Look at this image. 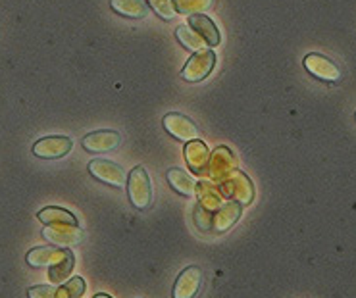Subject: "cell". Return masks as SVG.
Returning a JSON list of instances; mask_svg holds the SVG:
<instances>
[{
	"label": "cell",
	"instance_id": "6da1fadb",
	"mask_svg": "<svg viewBox=\"0 0 356 298\" xmlns=\"http://www.w3.org/2000/svg\"><path fill=\"white\" fill-rule=\"evenodd\" d=\"M127 194L131 204L137 210H149L152 206V185L147 169L143 166H135L127 175Z\"/></svg>",
	"mask_w": 356,
	"mask_h": 298
},
{
	"label": "cell",
	"instance_id": "7a4b0ae2",
	"mask_svg": "<svg viewBox=\"0 0 356 298\" xmlns=\"http://www.w3.org/2000/svg\"><path fill=\"white\" fill-rule=\"evenodd\" d=\"M220 185H222V192L225 197L233 202H239L241 206L245 204H250L252 199H254V187L247 175L239 172L237 167L225 175L224 179H220Z\"/></svg>",
	"mask_w": 356,
	"mask_h": 298
},
{
	"label": "cell",
	"instance_id": "3957f363",
	"mask_svg": "<svg viewBox=\"0 0 356 298\" xmlns=\"http://www.w3.org/2000/svg\"><path fill=\"white\" fill-rule=\"evenodd\" d=\"M216 66V52L212 49L193 52V56L187 60V64L181 69V79L187 83H199L204 81L208 75L212 74Z\"/></svg>",
	"mask_w": 356,
	"mask_h": 298
},
{
	"label": "cell",
	"instance_id": "277c9868",
	"mask_svg": "<svg viewBox=\"0 0 356 298\" xmlns=\"http://www.w3.org/2000/svg\"><path fill=\"white\" fill-rule=\"evenodd\" d=\"M89 174L100 183H106L116 189H124L127 185V175H125L124 167L118 166L116 162L104 160V158H95L89 162Z\"/></svg>",
	"mask_w": 356,
	"mask_h": 298
},
{
	"label": "cell",
	"instance_id": "5b68a950",
	"mask_svg": "<svg viewBox=\"0 0 356 298\" xmlns=\"http://www.w3.org/2000/svg\"><path fill=\"white\" fill-rule=\"evenodd\" d=\"M305 67L308 74H312L316 79L325 81V83H337L343 77L341 67L332 58L318 54V52H310L305 56Z\"/></svg>",
	"mask_w": 356,
	"mask_h": 298
},
{
	"label": "cell",
	"instance_id": "8992f818",
	"mask_svg": "<svg viewBox=\"0 0 356 298\" xmlns=\"http://www.w3.org/2000/svg\"><path fill=\"white\" fill-rule=\"evenodd\" d=\"M162 125L172 137H175L177 141L189 142L195 141V139H200V131L197 124L191 119V117L183 116V114H177V112H172V114H166L164 119H162Z\"/></svg>",
	"mask_w": 356,
	"mask_h": 298
},
{
	"label": "cell",
	"instance_id": "52a82bcc",
	"mask_svg": "<svg viewBox=\"0 0 356 298\" xmlns=\"http://www.w3.org/2000/svg\"><path fill=\"white\" fill-rule=\"evenodd\" d=\"M74 147V141L64 135H52V137H42L33 144V154L42 160H58L70 154Z\"/></svg>",
	"mask_w": 356,
	"mask_h": 298
},
{
	"label": "cell",
	"instance_id": "ba28073f",
	"mask_svg": "<svg viewBox=\"0 0 356 298\" xmlns=\"http://www.w3.org/2000/svg\"><path fill=\"white\" fill-rule=\"evenodd\" d=\"M202 279H204V275L200 272V267H197V265L185 267L181 274L177 275V279H175L172 297L197 298V295H199L200 289H202Z\"/></svg>",
	"mask_w": 356,
	"mask_h": 298
},
{
	"label": "cell",
	"instance_id": "9c48e42d",
	"mask_svg": "<svg viewBox=\"0 0 356 298\" xmlns=\"http://www.w3.org/2000/svg\"><path fill=\"white\" fill-rule=\"evenodd\" d=\"M42 237L50 240L52 245H56V247L67 249V247H74V245L83 240V231L79 229L77 224H52L44 227Z\"/></svg>",
	"mask_w": 356,
	"mask_h": 298
},
{
	"label": "cell",
	"instance_id": "30bf717a",
	"mask_svg": "<svg viewBox=\"0 0 356 298\" xmlns=\"http://www.w3.org/2000/svg\"><path fill=\"white\" fill-rule=\"evenodd\" d=\"M83 149L92 154H104V152H112L122 144V135L112 129H100V131H92L85 135Z\"/></svg>",
	"mask_w": 356,
	"mask_h": 298
},
{
	"label": "cell",
	"instance_id": "8fae6325",
	"mask_svg": "<svg viewBox=\"0 0 356 298\" xmlns=\"http://www.w3.org/2000/svg\"><path fill=\"white\" fill-rule=\"evenodd\" d=\"M235 167H237V158H235V154L227 147H218L212 152L210 162H208V172H210V175L214 177L216 181L224 179L225 175L233 172Z\"/></svg>",
	"mask_w": 356,
	"mask_h": 298
},
{
	"label": "cell",
	"instance_id": "7c38bea8",
	"mask_svg": "<svg viewBox=\"0 0 356 298\" xmlns=\"http://www.w3.org/2000/svg\"><path fill=\"white\" fill-rule=\"evenodd\" d=\"M70 249H54V247H37V249L27 252V264L31 267H50V265L58 264L60 260L67 256Z\"/></svg>",
	"mask_w": 356,
	"mask_h": 298
},
{
	"label": "cell",
	"instance_id": "4fadbf2b",
	"mask_svg": "<svg viewBox=\"0 0 356 298\" xmlns=\"http://www.w3.org/2000/svg\"><path fill=\"white\" fill-rule=\"evenodd\" d=\"M185 160L189 164L191 172H195L197 175L207 174L208 162H210L208 147L202 141H199V139L189 141L185 144Z\"/></svg>",
	"mask_w": 356,
	"mask_h": 298
},
{
	"label": "cell",
	"instance_id": "5bb4252c",
	"mask_svg": "<svg viewBox=\"0 0 356 298\" xmlns=\"http://www.w3.org/2000/svg\"><path fill=\"white\" fill-rule=\"evenodd\" d=\"M241 214H243V206L239 202H225L214 212V233H225L232 229L233 225L239 222Z\"/></svg>",
	"mask_w": 356,
	"mask_h": 298
},
{
	"label": "cell",
	"instance_id": "9a60e30c",
	"mask_svg": "<svg viewBox=\"0 0 356 298\" xmlns=\"http://www.w3.org/2000/svg\"><path fill=\"white\" fill-rule=\"evenodd\" d=\"M189 27L202 37L207 47H218L220 44V29L212 22V17L204 16V14H193L189 17Z\"/></svg>",
	"mask_w": 356,
	"mask_h": 298
},
{
	"label": "cell",
	"instance_id": "2e32d148",
	"mask_svg": "<svg viewBox=\"0 0 356 298\" xmlns=\"http://www.w3.org/2000/svg\"><path fill=\"white\" fill-rule=\"evenodd\" d=\"M110 8L120 16L131 17V19H143L149 16L147 0H110Z\"/></svg>",
	"mask_w": 356,
	"mask_h": 298
},
{
	"label": "cell",
	"instance_id": "e0dca14e",
	"mask_svg": "<svg viewBox=\"0 0 356 298\" xmlns=\"http://www.w3.org/2000/svg\"><path fill=\"white\" fill-rule=\"evenodd\" d=\"M166 177L170 185L174 187L175 192H179L183 197H193L195 194V187L197 185H195L193 177L185 169H181V167H170Z\"/></svg>",
	"mask_w": 356,
	"mask_h": 298
},
{
	"label": "cell",
	"instance_id": "ac0fdd59",
	"mask_svg": "<svg viewBox=\"0 0 356 298\" xmlns=\"http://www.w3.org/2000/svg\"><path fill=\"white\" fill-rule=\"evenodd\" d=\"M39 222H42L44 225H52V224H77V217H75L72 212H67L64 208L58 206H49L42 208L41 212L37 214Z\"/></svg>",
	"mask_w": 356,
	"mask_h": 298
},
{
	"label": "cell",
	"instance_id": "d6986e66",
	"mask_svg": "<svg viewBox=\"0 0 356 298\" xmlns=\"http://www.w3.org/2000/svg\"><path fill=\"white\" fill-rule=\"evenodd\" d=\"M74 265H75V256H74V252L70 250L64 260H60L58 264L50 265L49 267L50 283H54V285H62V283H66L70 274L74 272Z\"/></svg>",
	"mask_w": 356,
	"mask_h": 298
},
{
	"label": "cell",
	"instance_id": "ffe728a7",
	"mask_svg": "<svg viewBox=\"0 0 356 298\" xmlns=\"http://www.w3.org/2000/svg\"><path fill=\"white\" fill-rule=\"evenodd\" d=\"M195 192L199 194L200 206L207 208L210 212H216L218 208L222 206V197H220V192L216 191V187H212L210 183H199L195 187Z\"/></svg>",
	"mask_w": 356,
	"mask_h": 298
},
{
	"label": "cell",
	"instance_id": "44dd1931",
	"mask_svg": "<svg viewBox=\"0 0 356 298\" xmlns=\"http://www.w3.org/2000/svg\"><path fill=\"white\" fill-rule=\"evenodd\" d=\"M175 37H177V41L181 42L185 49L193 50V52L207 49V42L202 41V37L195 29H191L189 25H179L175 29Z\"/></svg>",
	"mask_w": 356,
	"mask_h": 298
},
{
	"label": "cell",
	"instance_id": "7402d4cb",
	"mask_svg": "<svg viewBox=\"0 0 356 298\" xmlns=\"http://www.w3.org/2000/svg\"><path fill=\"white\" fill-rule=\"evenodd\" d=\"M175 12L183 16H193V14H204L210 6L212 0H172Z\"/></svg>",
	"mask_w": 356,
	"mask_h": 298
},
{
	"label": "cell",
	"instance_id": "603a6c76",
	"mask_svg": "<svg viewBox=\"0 0 356 298\" xmlns=\"http://www.w3.org/2000/svg\"><path fill=\"white\" fill-rule=\"evenodd\" d=\"M85 295V281L81 277H74L70 281L56 287V298H81Z\"/></svg>",
	"mask_w": 356,
	"mask_h": 298
},
{
	"label": "cell",
	"instance_id": "cb8c5ba5",
	"mask_svg": "<svg viewBox=\"0 0 356 298\" xmlns=\"http://www.w3.org/2000/svg\"><path fill=\"white\" fill-rule=\"evenodd\" d=\"M193 220H195V225L199 227L200 231L210 233L212 231V227H214V212L202 208L200 204H197L195 210H193Z\"/></svg>",
	"mask_w": 356,
	"mask_h": 298
},
{
	"label": "cell",
	"instance_id": "d4e9b609",
	"mask_svg": "<svg viewBox=\"0 0 356 298\" xmlns=\"http://www.w3.org/2000/svg\"><path fill=\"white\" fill-rule=\"evenodd\" d=\"M147 2H149L150 8L154 10L162 19L170 22V19H174L175 17V8L172 0H147Z\"/></svg>",
	"mask_w": 356,
	"mask_h": 298
},
{
	"label": "cell",
	"instance_id": "484cf974",
	"mask_svg": "<svg viewBox=\"0 0 356 298\" xmlns=\"http://www.w3.org/2000/svg\"><path fill=\"white\" fill-rule=\"evenodd\" d=\"M29 298H56V287L50 285H37L27 290Z\"/></svg>",
	"mask_w": 356,
	"mask_h": 298
},
{
	"label": "cell",
	"instance_id": "4316f807",
	"mask_svg": "<svg viewBox=\"0 0 356 298\" xmlns=\"http://www.w3.org/2000/svg\"><path fill=\"white\" fill-rule=\"evenodd\" d=\"M95 298H112V297H108V295H104V292H100V295H95Z\"/></svg>",
	"mask_w": 356,
	"mask_h": 298
},
{
	"label": "cell",
	"instance_id": "83f0119b",
	"mask_svg": "<svg viewBox=\"0 0 356 298\" xmlns=\"http://www.w3.org/2000/svg\"><path fill=\"white\" fill-rule=\"evenodd\" d=\"M355 119H356V114H355Z\"/></svg>",
	"mask_w": 356,
	"mask_h": 298
}]
</instances>
